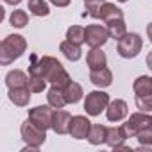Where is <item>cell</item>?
Returning <instances> with one entry per match:
<instances>
[{
    "mask_svg": "<svg viewBox=\"0 0 152 152\" xmlns=\"http://www.w3.org/2000/svg\"><path fill=\"white\" fill-rule=\"evenodd\" d=\"M29 75H39L47 83H50L52 86H57V88H64L72 81L68 72L64 70V66L52 56H43V57L32 56V61L29 66Z\"/></svg>",
    "mask_w": 152,
    "mask_h": 152,
    "instance_id": "cell-1",
    "label": "cell"
},
{
    "mask_svg": "<svg viewBox=\"0 0 152 152\" xmlns=\"http://www.w3.org/2000/svg\"><path fill=\"white\" fill-rule=\"evenodd\" d=\"M27 50V41L20 34H9L0 43V63L4 66L20 59Z\"/></svg>",
    "mask_w": 152,
    "mask_h": 152,
    "instance_id": "cell-2",
    "label": "cell"
},
{
    "mask_svg": "<svg viewBox=\"0 0 152 152\" xmlns=\"http://www.w3.org/2000/svg\"><path fill=\"white\" fill-rule=\"evenodd\" d=\"M20 134H22V140L27 143V147L23 148V152H27V150H38L45 143V140H47V131H43L38 125H34L29 118L22 124Z\"/></svg>",
    "mask_w": 152,
    "mask_h": 152,
    "instance_id": "cell-3",
    "label": "cell"
},
{
    "mask_svg": "<svg viewBox=\"0 0 152 152\" xmlns=\"http://www.w3.org/2000/svg\"><path fill=\"white\" fill-rule=\"evenodd\" d=\"M143 48V38L136 32H129L125 34L122 39H118V45H116V52L124 57V59H134L140 56Z\"/></svg>",
    "mask_w": 152,
    "mask_h": 152,
    "instance_id": "cell-4",
    "label": "cell"
},
{
    "mask_svg": "<svg viewBox=\"0 0 152 152\" xmlns=\"http://www.w3.org/2000/svg\"><path fill=\"white\" fill-rule=\"evenodd\" d=\"M109 95L106 91H90L84 99V109L90 116H99L102 111L107 109L109 106Z\"/></svg>",
    "mask_w": 152,
    "mask_h": 152,
    "instance_id": "cell-5",
    "label": "cell"
},
{
    "mask_svg": "<svg viewBox=\"0 0 152 152\" xmlns=\"http://www.w3.org/2000/svg\"><path fill=\"white\" fill-rule=\"evenodd\" d=\"M125 127V132L129 138H134L138 132L145 131V129H150L152 127V116L145 111H138V113H132L129 116V120L124 124Z\"/></svg>",
    "mask_w": 152,
    "mask_h": 152,
    "instance_id": "cell-6",
    "label": "cell"
},
{
    "mask_svg": "<svg viewBox=\"0 0 152 152\" xmlns=\"http://www.w3.org/2000/svg\"><path fill=\"white\" fill-rule=\"evenodd\" d=\"M52 116H54V107L48 104V106H36V107L29 109L27 118L39 129L47 131V129H52Z\"/></svg>",
    "mask_w": 152,
    "mask_h": 152,
    "instance_id": "cell-7",
    "label": "cell"
},
{
    "mask_svg": "<svg viewBox=\"0 0 152 152\" xmlns=\"http://www.w3.org/2000/svg\"><path fill=\"white\" fill-rule=\"evenodd\" d=\"M107 39H109L107 27H102V25H97V23L86 25V45H90L91 48H95V47L106 45Z\"/></svg>",
    "mask_w": 152,
    "mask_h": 152,
    "instance_id": "cell-8",
    "label": "cell"
},
{
    "mask_svg": "<svg viewBox=\"0 0 152 152\" xmlns=\"http://www.w3.org/2000/svg\"><path fill=\"white\" fill-rule=\"evenodd\" d=\"M91 131V122L83 116V115H75L72 116V122H70V136L75 138V140H86L88 134Z\"/></svg>",
    "mask_w": 152,
    "mask_h": 152,
    "instance_id": "cell-9",
    "label": "cell"
},
{
    "mask_svg": "<svg viewBox=\"0 0 152 152\" xmlns=\"http://www.w3.org/2000/svg\"><path fill=\"white\" fill-rule=\"evenodd\" d=\"M127 115H129V107H127V102L122 100V99L111 100L109 106H107V109H106V116H107L109 122H120Z\"/></svg>",
    "mask_w": 152,
    "mask_h": 152,
    "instance_id": "cell-10",
    "label": "cell"
},
{
    "mask_svg": "<svg viewBox=\"0 0 152 152\" xmlns=\"http://www.w3.org/2000/svg\"><path fill=\"white\" fill-rule=\"evenodd\" d=\"M70 122H72V116H70L68 111H64V109H54L52 131L56 134H68L70 132Z\"/></svg>",
    "mask_w": 152,
    "mask_h": 152,
    "instance_id": "cell-11",
    "label": "cell"
},
{
    "mask_svg": "<svg viewBox=\"0 0 152 152\" xmlns=\"http://www.w3.org/2000/svg\"><path fill=\"white\" fill-rule=\"evenodd\" d=\"M90 81L97 86V88H107L113 83V73L107 66L99 68V70H91L90 72Z\"/></svg>",
    "mask_w": 152,
    "mask_h": 152,
    "instance_id": "cell-12",
    "label": "cell"
},
{
    "mask_svg": "<svg viewBox=\"0 0 152 152\" xmlns=\"http://www.w3.org/2000/svg\"><path fill=\"white\" fill-rule=\"evenodd\" d=\"M86 63H88L90 70H99V68L107 66V56L100 47H95L86 54Z\"/></svg>",
    "mask_w": 152,
    "mask_h": 152,
    "instance_id": "cell-13",
    "label": "cell"
},
{
    "mask_svg": "<svg viewBox=\"0 0 152 152\" xmlns=\"http://www.w3.org/2000/svg\"><path fill=\"white\" fill-rule=\"evenodd\" d=\"M7 95H9V100H11L15 106L25 107V106H29V102H31L32 91H31L29 86H22V88H13V90H9Z\"/></svg>",
    "mask_w": 152,
    "mask_h": 152,
    "instance_id": "cell-14",
    "label": "cell"
},
{
    "mask_svg": "<svg viewBox=\"0 0 152 152\" xmlns=\"http://www.w3.org/2000/svg\"><path fill=\"white\" fill-rule=\"evenodd\" d=\"M127 132H125V127L124 125H115V127H107V140L106 143L111 147V148H118L124 145V141L127 140Z\"/></svg>",
    "mask_w": 152,
    "mask_h": 152,
    "instance_id": "cell-15",
    "label": "cell"
},
{
    "mask_svg": "<svg viewBox=\"0 0 152 152\" xmlns=\"http://www.w3.org/2000/svg\"><path fill=\"white\" fill-rule=\"evenodd\" d=\"M6 86L9 90L13 88H22V86H29V75L22 70H11L6 75Z\"/></svg>",
    "mask_w": 152,
    "mask_h": 152,
    "instance_id": "cell-16",
    "label": "cell"
},
{
    "mask_svg": "<svg viewBox=\"0 0 152 152\" xmlns=\"http://www.w3.org/2000/svg\"><path fill=\"white\" fill-rule=\"evenodd\" d=\"M63 93H64V99H66L68 104H77V102L83 99V95H84L83 86H81L79 83H75V81H70V83L63 88Z\"/></svg>",
    "mask_w": 152,
    "mask_h": 152,
    "instance_id": "cell-17",
    "label": "cell"
},
{
    "mask_svg": "<svg viewBox=\"0 0 152 152\" xmlns=\"http://www.w3.org/2000/svg\"><path fill=\"white\" fill-rule=\"evenodd\" d=\"M59 50L63 52V56H64L68 61H73V63H75V61H79V59H81V56H83L81 45H75V43H72V41H68V39L61 41Z\"/></svg>",
    "mask_w": 152,
    "mask_h": 152,
    "instance_id": "cell-18",
    "label": "cell"
},
{
    "mask_svg": "<svg viewBox=\"0 0 152 152\" xmlns=\"http://www.w3.org/2000/svg\"><path fill=\"white\" fill-rule=\"evenodd\" d=\"M47 100L48 104L54 107V109H63L68 102L64 99V93H63V88H57V86H52L48 91H47Z\"/></svg>",
    "mask_w": 152,
    "mask_h": 152,
    "instance_id": "cell-19",
    "label": "cell"
},
{
    "mask_svg": "<svg viewBox=\"0 0 152 152\" xmlns=\"http://www.w3.org/2000/svg\"><path fill=\"white\" fill-rule=\"evenodd\" d=\"M106 27H107V32H109V38H113V39H122L125 34H127V27H125V22H124V18H116V20H111V22H107L106 23Z\"/></svg>",
    "mask_w": 152,
    "mask_h": 152,
    "instance_id": "cell-20",
    "label": "cell"
},
{
    "mask_svg": "<svg viewBox=\"0 0 152 152\" xmlns=\"http://www.w3.org/2000/svg\"><path fill=\"white\" fill-rule=\"evenodd\" d=\"M106 140H107V127L100 125V124L91 125V131L88 134V141L91 145H102V143H106Z\"/></svg>",
    "mask_w": 152,
    "mask_h": 152,
    "instance_id": "cell-21",
    "label": "cell"
},
{
    "mask_svg": "<svg viewBox=\"0 0 152 152\" xmlns=\"http://www.w3.org/2000/svg\"><path fill=\"white\" fill-rule=\"evenodd\" d=\"M116 18H124V11L118 6H115L111 2H106L104 7H102V13H100V20L107 23V22L116 20Z\"/></svg>",
    "mask_w": 152,
    "mask_h": 152,
    "instance_id": "cell-22",
    "label": "cell"
},
{
    "mask_svg": "<svg viewBox=\"0 0 152 152\" xmlns=\"http://www.w3.org/2000/svg\"><path fill=\"white\" fill-rule=\"evenodd\" d=\"M66 39L72 41V43H75V45L86 43V29L81 27V25H72V27H68V31H66Z\"/></svg>",
    "mask_w": 152,
    "mask_h": 152,
    "instance_id": "cell-23",
    "label": "cell"
},
{
    "mask_svg": "<svg viewBox=\"0 0 152 152\" xmlns=\"http://www.w3.org/2000/svg\"><path fill=\"white\" fill-rule=\"evenodd\" d=\"M132 90L136 95H148L152 93V77L148 75H140V77L134 81L132 84Z\"/></svg>",
    "mask_w": 152,
    "mask_h": 152,
    "instance_id": "cell-24",
    "label": "cell"
},
{
    "mask_svg": "<svg viewBox=\"0 0 152 152\" xmlns=\"http://www.w3.org/2000/svg\"><path fill=\"white\" fill-rule=\"evenodd\" d=\"M27 9L34 16H48L50 15V7L47 4V0H29Z\"/></svg>",
    "mask_w": 152,
    "mask_h": 152,
    "instance_id": "cell-25",
    "label": "cell"
},
{
    "mask_svg": "<svg viewBox=\"0 0 152 152\" xmlns=\"http://www.w3.org/2000/svg\"><path fill=\"white\" fill-rule=\"evenodd\" d=\"M9 22H11L13 27L23 29V27L29 23V16H27V13H25L23 9H15V11L11 13V16H9Z\"/></svg>",
    "mask_w": 152,
    "mask_h": 152,
    "instance_id": "cell-26",
    "label": "cell"
},
{
    "mask_svg": "<svg viewBox=\"0 0 152 152\" xmlns=\"http://www.w3.org/2000/svg\"><path fill=\"white\" fill-rule=\"evenodd\" d=\"M104 4H106V0H84L86 13L91 18H100V13H102Z\"/></svg>",
    "mask_w": 152,
    "mask_h": 152,
    "instance_id": "cell-27",
    "label": "cell"
},
{
    "mask_svg": "<svg viewBox=\"0 0 152 152\" xmlns=\"http://www.w3.org/2000/svg\"><path fill=\"white\" fill-rule=\"evenodd\" d=\"M134 102H136V107L140 111L152 113V93H148V95H136Z\"/></svg>",
    "mask_w": 152,
    "mask_h": 152,
    "instance_id": "cell-28",
    "label": "cell"
},
{
    "mask_svg": "<svg viewBox=\"0 0 152 152\" xmlns=\"http://www.w3.org/2000/svg\"><path fill=\"white\" fill-rule=\"evenodd\" d=\"M29 88L32 93H43V90L47 88V81L39 75H29Z\"/></svg>",
    "mask_w": 152,
    "mask_h": 152,
    "instance_id": "cell-29",
    "label": "cell"
},
{
    "mask_svg": "<svg viewBox=\"0 0 152 152\" xmlns=\"http://www.w3.org/2000/svg\"><path fill=\"white\" fill-rule=\"evenodd\" d=\"M136 138H138V143H140L141 148L152 147V127H150V129H145V131H141V132H138Z\"/></svg>",
    "mask_w": 152,
    "mask_h": 152,
    "instance_id": "cell-30",
    "label": "cell"
},
{
    "mask_svg": "<svg viewBox=\"0 0 152 152\" xmlns=\"http://www.w3.org/2000/svg\"><path fill=\"white\" fill-rule=\"evenodd\" d=\"M48 2L56 7H66V6H70L72 0H48Z\"/></svg>",
    "mask_w": 152,
    "mask_h": 152,
    "instance_id": "cell-31",
    "label": "cell"
},
{
    "mask_svg": "<svg viewBox=\"0 0 152 152\" xmlns=\"http://www.w3.org/2000/svg\"><path fill=\"white\" fill-rule=\"evenodd\" d=\"M147 38H148V41L152 43V22L147 25Z\"/></svg>",
    "mask_w": 152,
    "mask_h": 152,
    "instance_id": "cell-32",
    "label": "cell"
},
{
    "mask_svg": "<svg viewBox=\"0 0 152 152\" xmlns=\"http://www.w3.org/2000/svg\"><path fill=\"white\" fill-rule=\"evenodd\" d=\"M147 66H148V68L152 70V50H150V52L147 54Z\"/></svg>",
    "mask_w": 152,
    "mask_h": 152,
    "instance_id": "cell-33",
    "label": "cell"
},
{
    "mask_svg": "<svg viewBox=\"0 0 152 152\" xmlns=\"http://www.w3.org/2000/svg\"><path fill=\"white\" fill-rule=\"evenodd\" d=\"M4 2H6V4H9V6H18L22 0H4Z\"/></svg>",
    "mask_w": 152,
    "mask_h": 152,
    "instance_id": "cell-34",
    "label": "cell"
},
{
    "mask_svg": "<svg viewBox=\"0 0 152 152\" xmlns=\"http://www.w3.org/2000/svg\"><path fill=\"white\" fill-rule=\"evenodd\" d=\"M118 2H120V4H125V2H129V0H118Z\"/></svg>",
    "mask_w": 152,
    "mask_h": 152,
    "instance_id": "cell-35",
    "label": "cell"
}]
</instances>
